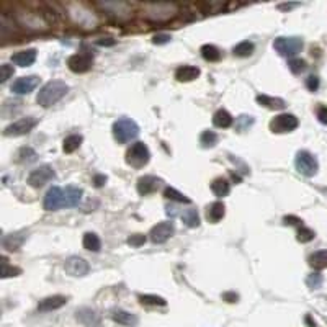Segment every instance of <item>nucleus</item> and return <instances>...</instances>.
Segmentation results:
<instances>
[{
	"label": "nucleus",
	"mask_w": 327,
	"mask_h": 327,
	"mask_svg": "<svg viewBox=\"0 0 327 327\" xmlns=\"http://www.w3.org/2000/svg\"><path fill=\"white\" fill-rule=\"evenodd\" d=\"M69 92V85L62 80H52L48 82L44 87L38 92L36 102L41 105L43 108H49L54 103H57L61 98Z\"/></svg>",
	"instance_id": "1"
},
{
	"label": "nucleus",
	"mask_w": 327,
	"mask_h": 327,
	"mask_svg": "<svg viewBox=\"0 0 327 327\" xmlns=\"http://www.w3.org/2000/svg\"><path fill=\"white\" fill-rule=\"evenodd\" d=\"M139 134V126L131 118H120L113 123V136L120 144L133 141Z\"/></svg>",
	"instance_id": "2"
},
{
	"label": "nucleus",
	"mask_w": 327,
	"mask_h": 327,
	"mask_svg": "<svg viewBox=\"0 0 327 327\" xmlns=\"http://www.w3.org/2000/svg\"><path fill=\"white\" fill-rule=\"evenodd\" d=\"M273 48L280 56L293 57V56H296L298 52H301V49H303V39L296 38V36H290V38L280 36L273 41Z\"/></svg>",
	"instance_id": "3"
},
{
	"label": "nucleus",
	"mask_w": 327,
	"mask_h": 327,
	"mask_svg": "<svg viewBox=\"0 0 327 327\" xmlns=\"http://www.w3.org/2000/svg\"><path fill=\"white\" fill-rule=\"evenodd\" d=\"M150 160V152L147 146L144 142H134L133 146L128 149L126 152V162L131 167L141 169L144 166H147V162Z\"/></svg>",
	"instance_id": "4"
},
{
	"label": "nucleus",
	"mask_w": 327,
	"mask_h": 327,
	"mask_svg": "<svg viewBox=\"0 0 327 327\" xmlns=\"http://www.w3.org/2000/svg\"><path fill=\"white\" fill-rule=\"evenodd\" d=\"M294 166H296L298 172L304 177H314L319 170L317 159L307 150H299L296 154V159H294Z\"/></svg>",
	"instance_id": "5"
},
{
	"label": "nucleus",
	"mask_w": 327,
	"mask_h": 327,
	"mask_svg": "<svg viewBox=\"0 0 327 327\" xmlns=\"http://www.w3.org/2000/svg\"><path fill=\"white\" fill-rule=\"evenodd\" d=\"M44 209L48 211H56L59 208H67V196H65V190L59 187H52L48 190L43 201Z\"/></svg>",
	"instance_id": "6"
},
{
	"label": "nucleus",
	"mask_w": 327,
	"mask_h": 327,
	"mask_svg": "<svg viewBox=\"0 0 327 327\" xmlns=\"http://www.w3.org/2000/svg\"><path fill=\"white\" fill-rule=\"evenodd\" d=\"M298 118L290 113H281L278 116H275L270 121V129L273 133H290V131H294L298 128Z\"/></svg>",
	"instance_id": "7"
},
{
	"label": "nucleus",
	"mask_w": 327,
	"mask_h": 327,
	"mask_svg": "<svg viewBox=\"0 0 327 327\" xmlns=\"http://www.w3.org/2000/svg\"><path fill=\"white\" fill-rule=\"evenodd\" d=\"M56 179V172L51 166H41L28 175V183L33 188H41L46 183Z\"/></svg>",
	"instance_id": "8"
},
{
	"label": "nucleus",
	"mask_w": 327,
	"mask_h": 327,
	"mask_svg": "<svg viewBox=\"0 0 327 327\" xmlns=\"http://www.w3.org/2000/svg\"><path fill=\"white\" fill-rule=\"evenodd\" d=\"M38 124V120L36 118H33V116H26V118H22V120H18L15 123H12L10 126H7L5 131H4V134L5 136H13V137H17V136H25V134H28L30 131L35 128Z\"/></svg>",
	"instance_id": "9"
},
{
	"label": "nucleus",
	"mask_w": 327,
	"mask_h": 327,
	"mask_svg": "<svg viewBox=\"0 0 327 327\" xmlns=\"http://www.w3.org/2000/svg\"><path fill=\"white\" fill-rule=\"evenodd\" d=\"M174 232H175L174 222L172 221H164V222H159V224H155L152 229H150L149 237H150V240L154 242V244H164V242H167L170 237H172Z\"/></svg>",
	"instance_id": "10"
},
{
	"label": "nucleus",
	"mask_w": 327,
	"mask_h": 327,
	"mask_svg": "<svg viewBox=\"0 0 327 327\" xmlns=\"http://www.w3.org/2000/svg\"><path fill=\"white\" fill-rule=\"evenodd\" d=\"M67 65L75 74H84V72L90 70L92 65H94V56L90 52H78V54H74L67 59Z\"/></svg>",
	"instance_id": "11"
},
{
	"label": "nucleus",
	"mask_w": 327,
	"mask_h": 327,
	"mask_svg": "<svg viewBox=\"0 0 327 327\" xmlns=\"http://www.w3.org/2000/svg\"><path fill=\"white\" fill-rule=\"evenodd\" d=\"M39 85V77L36 75H28V77H20L17 78L15 82L12 85V92L17 95H25V94H30Z\"/></svg>",
	"instance_id": "12"
},
{
	"label": "nucleus",
	"mask_w": 327,
	"mask_h": 327,
	"mask_svg": "<svg viewBox=\"0 0 327 327\" xmlns=\"http://www.w3.org/2000/svg\"><path fill=\"white\" fill-rule=\"evenodd\" d=\"M160 185H162L160 179H157L154 175H144L137 180V193L142 196L150 195V193L157 192V190L160 188Z\"/></svg>",
	"instance_id": "13"
},
{
	"label": "nucleus",
	"mask_w": 327,
	"mask_h": 327,
	"mask_svg": "<svg viewBox=\"0 0 327 327\" xmlns=\"http://www.w3.org/2000/svg\"><path fill=\"white\" fill-rule=\"evenodd\" d=\"M65 272H67L70 277H84V275L89 273V264L80 257H70L65 260L64 264Z\"/></svg>",
	"instance_id": "14"
},
{
	"label": "nucleus",
	"mask_w": 327,
	"mask_h": 327,
	"mask_svg": "<svg viewBox=\"0 0 327 327\" xmlns=\"http://www.w3.org/2000/svg\"><path fill=\"white\" fill-rule=\"evenodd\" d=\"M65 303H67V298L65 296H49V298H44L43 301H39L38 304V309L41 312H49V311H54V309H59V307H62Z\"/></svg>",
	"instance_id": "15"
},
{
	"label": "nucleus",
	"mask_w": 327,
	"mask_h": 327,
	"mask_svg": "<svg viewBox=\"0 0 327 327\" xmlns=\"http://www.w3.org/2000/svg\"><path fill=\"white\" fill-rule=\"evenodd\" d=\"M35 61H36L35 49H25V51L15 52V54L12 56V62L15 65H20V67H28V65H31Z\"/></svg>",
	"instance_id": "16"
},
{
	"label": "nucleus",
	"mask_w": 327,
	"mask_h": 327,
	"mask_svg": "<svg viewBox=\"0 0 327 327\" xmlns=\"http://www.w3.org/2000/svg\"><path fill=\"white\" fill-rule=\"evenodd\" d=\"M198 75H200V69L195 67V65H180V67L175 70V78L179 82L195 80Z\"/></svg>",
	"instance_id": "17"
},
{
	"label": "nucleus",
	"mask_w": 327,
	"mask_h": 327,
	"mask_svg": "<svg viewBox=\"0 0 327 327\" xmlns=\"http://www.w3.org/2000/svg\"><path fill=\"white\" fill-rule=\"evenodd\" d=\"M224 214H226V208H224V205H222L221 201L211 203V205H209L208 209H206V219H208L209 222H218V221H221L222 218H224Z\"/></svg>",
	"instance_id": "18"
},
{
	"label": "nucleus",
	"mask_w": 327,
	"mask_h": 327,
	"mask_svg": "<svg viewBox=\"0 0 327 327\" xmlns=\"http://www.w3.org/2000/svg\"><path fill=\"white\" fill-rule=\"evenodd\" d=\"M257 103H260L262 107H265L268 110H283L286 107L283 98L268 97V95H257Z\"/></svg>",
	"instance_id": "19"
},
{
	"label": "nucleus",
	"mask_w": 327,
	"mask_h": 327,
	"mask_svg": "<svg viewBox=\"0 0 327 327\" xmlns=\"http://www.w3.org/2000/svg\"><path fill=\"white\" fill-rule=\"evenodd\" d=\"M77 319L80 320L82 324L92 325V327H95V325L100 324V317H98V314L95 311L89 309V307H84V309L77 311Z\"/></svg>",
	"instance_id": "20"
},
{
	"label": "nucleus",
	"mask_w": 327,
	"mask_h": 327,
	"mask_svg": "<svg viewBox=\"0 0 327 327\" xmlns=\"http://www.w3.org/2000/svg\"><path fill=\"white\" fill-rule=\"evenodd\" d=\"M113 320H116L118 324H123V325H128V327H133L137 324V317L134 314H131L128 311H123V309H116L111 314Z\"/></svg>",
	"instance_id": "21"
},
{
	"label": "nucleus",
	"mask_w": 327,
	"mask_h": 327,
	"mask_svg": "<svg viewBox=\"0 0 327 327\" xmlns=\"http://www.w3.org/2000/svg\"><path fill=\"white\" fill-rule=\"evenodd\" d=\"M234 123L232 116L229 115V111L226 110H218L216 113L213 115V124L216 128H221V129H226L229 128L231 124Z\"/></svg>",
	"instance_id": "22"
},
{
	"label": "nucleus",
	"mask_w": 327,
	"mask_h": 327,
	"mask_svg": "<svg viewBox=\"0 0 327 327\" xmlns=\"http://www.w3.org/2000/svg\"><path fill=\"white\" fill-rule=\"evenodd\" d=\"M25 237L26 235L23 232H17V234H10V235H5L2 244L5 249H9V251H18L22 244L25 242Z\"/></svg>",
	"instance_id": "23"
},
{
	"label": "nucleus",
	"mask_w": 327,
	"mask_h": 327,
	"mask_svg": "<svg viewBox=\"0 0 327 327\" xmlns=\"http://www.w3.org/2000/svg\"><path fill=\"white\" fill-rule=\"evenodd\" d=\"M64 190H65V196H67V208H74V206H77L78 203H80L82 195H84L82 188L69 185L67 188H64Z\"/></svg>",
	"instance_id": "24"
},
{
	"label": "nucleus",
	"mask_w": 327,
	"mask_h": 327,
	"mask_svg": "<svg viewBox=\"0 0 327 327\" xmlns=\"http://www.w3.org/2000/svg\"><path fill=\"white\" fill-rule=\"evenodd\" d=\"M309 265L316 270H322V268H327V251H317L312 255H309Z\"/></svg>",
	"instance_id": "25"
},
{
	"label": "nucleus",
	"mask_w": 327,
	"mask_h": 327,
	"mask_svg": "<svg viewBox=\"0 0 327 327\" xmlns=\"http://www.w3.org/2000/svg\"><path fill=\"white\" fill-rule=\"evenodd\" d=\"M82 141H84V137L80 134H70V136H67L64 139V142H62L64 152H67V154L74 152V150H77L78 147H80Z\"/></svg>",
	"instance_id": "26"
},
{
	"label": "nucleus",
	"mask_w": 327,
	"mask_h": 327,
	"mask_svg": "<svg viewBox=\"0 0 327 327\" xmlns=\"http://www.w3.org/2000/svg\"><path fill=\"white\" fill-rule=\"evenodd\" d=\"M200 52H201L203 59H205V61H209V62H216V61H219V59H221V51L213 44L201 46Z\"/></svg>",
	"instance_id": "27"
},
{
	"label": "nucleus",
	"mask_w": 327,
	"mask_h": 327,
	"mask_svg": "<svg viewBox=\"0 0 327 327\" xmlns=\"http://www.w3.org/2000/svg\"><path fill=\"white\" fill-rule=\"evenodd\" d=\"M82 244H84V249H87V251H90V252H98L102 249V242H100V239H98V235L94 232L85 234Z\"/></svg>",
	"instance_id": "28"
},
{
	"label": "nucleus",
	"mask_w": 327,
	"mask_h": 327,
	"mask_svg": "<svg viewBox=\"0 0 327 327\" xmlns=\"http://www.w3.org/2000/svg\"><path fill=\"white\" fill-rule=\"evenodd\" d=\"M211 190L216 196H226L231 192V183H229L226 179H216L211 183Z\"/></svg>",
	"instance_id": "29"
},
{
	"label": "nucleus",
	"mask_w": 327,
	"mask_h": 327,
	"mask_svg": "<svg viewBox=\"0 0 327 327\" xmlns=\"http://www.w3.org/2000/svg\"><path fill=\"white\" fill-rule=\"evenodd\" d=\"M182 221H183V224L188 226V227H198L200 226V214L196 209H187V211H183V214H182Z\"/></svg>",
	"instance_id": "30"
},
{
	"label": "nucleus",
	"mask_w": 327,
	"mask_h": 327,
	"mask_svg": "<svg viewBox=\"0 0 327 327\" xmlns=\"http://www.w3.org/2000/svg\"><path fill=\"white\" fill-rule=\"evenodd\" d=\"M254 49H255L254 43H251V41H242V43H239L237 46H234L232 52H234V56H237V57H249V56H252Z\"/></svg>",
	"instance_id": "31"
},
{
	"label": "nucleus",
	"mask_w": 327,
	"mask_h": 327,
	"mask_svg": "<svg viewBox=\"0 0 327 327\" xmlns=\"http://www.w3.org/2000/svg\"><path fill=\"white\" fill-rule=\"evenodd\" d=\"M164 196H166L167 200H174V201H179V203H187V205L192 203V200H190L188 196H185L183 193L177 192L175 188H170V187H167L166 190H164Z\"/></svg>",
	"instance_id": "32"
},
{
	"label": "nucleus",
	"mask_w": 327,
	"mask_h": 327,
	"mask_svg": "<svg viewBox=\"0 0 327 327\" xmlns=\"http://www.w3.org/2000/svg\"><path fill=\"white\" fill-rule=\"evenodd\" d=\"M216 142H218V134L214 131H203L201 136H200V144L205 149L208 147H214Z\"/></svg>",
	"instance_id": "33"
},
{
	"label": "nucleus",
	"mask_w": 327,
	"mask_h": 327,
	"mask_svg": "<svg viewBox=\"0 0 327 327\" xmlns=\"http://www.w3.org/2000/svg\"><path fill=\"white\" fill-rule=\"evenodd\" d=\"M254 116H249V115H240L237 120H235V131H239V133H244L249 128L254 124Z\"/></svg>",
	"instance_id": "34"
},
{
	"label": "nucleus",
	"mask_w": 327,
	"mask_h": 327,
	"mask_svg": "<svg viewBox=\"0 0 327 327\" xmlns=\"http://www.w3.org/2000/svg\"><path fill=\"white\" fill-rule=\"evenodd\" d=\"M142 304H149V306H166L167 301L160 298V296H154V294H142L139 296Z\"/></svg>",
	"instance_id": "35"
},
{
	"label": "nucleus",
	"mask_w": 327,
	"mask_h": 327,
	"mask_svg": "<svg viewBox=\"0 0 327 327\" xmlns=\"http://www.w3.org/2000/svg\"><path fill=\"white\" fill-rule=\"evenodd\" d=\"M36 157H38L36 152L31 147H23L18 154V160L22 164H31L36 160Z\"/></svg>",
	"instance_id": "36"
},
{
	"label": "nucleus",
	"mask_w": 327,
	"mask_h": 327,
	"mask_svg": "<svg viewBox=\"0 0 327 327\" xmlns=\"http://www.w3.org/2000/svg\"><path fill=\"white\" fill-rule=\"evenodd\" d=\"M306 61H303V59H298V57H294V59H290L288 61V69H290L293 74H301V72H304L306 70Z\"/></svg>",
	"instance_id": "37"
},
{
	"label": "nucleus",
	"mask_w": 327,
	"mask_h": 327,
	"mask_svg": "<svg viewBox=\"0 0 327 327\" xmlns=\"http://www.w3.org/2000/svg\"><path fill=\"white\" fill-rule=\"evenodd\" d=\"M314 237H316V234H314V231L312 229H309V227H306L304 224L301 226V227H298V240L299 242H311Z\"/></svg>",
	"instance_id": "38"
},
{
	"label": "nucleus",
	"mask_w": 327,
	"mask_h": 327,
	"mask_svg": "<svg viewBox=\"0 0 327 327\" xmlns=\"http://www.w3.org/2000/svg\"><path fill=\"white\" fill-rule=\"evenodd\" d=\"M306 285L309 286L311 290H317V288H320V285H322V275H320L319 272H314L311 275H307Z\"/></svg>",
	"instance_id": "39"
},
{
	"label": "nucleus",
	"mask_w": 327,
	"mask_h": 327,
	"mask_svg": "<svg viewBox=\"0 0 327 327\" xmlns=\"http://www.w3.org/2000/svg\"><path fill=\"white\" fill-rule=\"evenodd\" d=\"M20 272V268H15V267H10L9 265V260H7L5 257L2 259V278H9V277H15V275H18Z\"/></svg>",
	"instance_id": "40"
},
{
	"label": "nucleus",
	"mask_w": 327,
	"mask_h": 327,
	"mask_svg": "<svg viewBox=\"0 0 327 327\" xmlns=\"http://www.w3.org/2000/svg\"><path fill=\"white\" fill-rule=\"evenodd\" d=\"M13 72H15V69L12 67V65L9 64H2L0 65V82H7L9 78L13 75Z\"/></svg>",
	"instance_id": "41"
},
{
	"label": "nucleus",
	"mask_w": 327,
	"mask_h": 327,
	"mask_svg": "<svg viewBox=\"0 0 327 327\" xmlns=\"http://www.w3.org/2000/svg\"><path fill=\"white\" fill-rule=\"evenodd\" d=\"M144 242H146V237H144L142 234H134L128 239V244L133 246V247H139V246L144 244Z\"/></svg>",
	"instance_id": "42"
},
{
	"label": "nucleus",
	"mask_w": 327,
	"mask_h": 327,
	"mask_svg": "<svg viewBox=\"0 0 327 327\" xmlns=\"http://www.w3.org/2000/svg\"><path fill=\"white\" fill-rule=\"evenodd\" d=\"M306 87L311 92H316L319 89V77L317 75H309L306 78Z\"/></svg>",
	"instance_id": "43"
},
{
	"label": "nucleus",
	"mask_w": 327,
	"mask_h": 327,
	"mask_svg": "<svg viewBox=\"0 0 327 327\" xmlns=\"http://www.w3.org/2000/svg\"><path fill=\"white\" fill-rule=\"evenodd\" d=\"M170 39H172V36H170L169 33H159V35H155L152 38V43L154 44H166L170 41Z\"/></svg>",
	"instance_id": "44"
},
{
	"label": "nucleus",
	"mask_w": 327,
	"mask_h": 327,
	"mask_svg": "<svg viewBox=\"0 0 327 327\" xmlns=\"http://www.w3.org/2000/svg\"><path fill=\"white\" fill-rule=\"evenodd\" d=\"M283 222H285V224H290V226H298V227L303 226V221H301L299 218H296V216H285Z\"/></svg>",
	"instance_id": "45"
},
{
	"label": "nucleus",
	"mask_w": 327,
	"mask_h": 327,
	"mask_svg": "<svg viewBox=\"0 0 327 327\" xmlns=\"http://www.w3.org/2000/svg\"><path fill=\"white\" fill-rule=\"evenodd\" d=\"M317 120L322 124H327V107H320L317 110Z\"/></svg>",
	"instance_id": "46"
},
{
	"label": "nucleus",
	"mask_w": 327,
	"mask_h": 327,
	"mask_svg": "<svg viewBox=\"0 0 327 327\" xmlns=\"http://www.w3.org/2000/svg\"><path fill=\"white\" fill-rule=\"evenodd\" d=\"M222 298H224L227 303H235V301H237V294H234V293H224V294H222Z\"/></svg>",
	"instance_id": "47"
},
{
	"label": "nucleus",
	"mask_w": 327,
	"mask_h": 327,
	"mask_svg": "<svg viewBox=\"0 0 327 327\" xmlns=\"http://www.w3.org/2000/svg\"><path fill=\"white\" fill-rule=\"evenodd\" d=\"M94 182H95V187H102L103 183L107 182V177H105V175H97Z\"/></svg>",
	"instance_id": "48"
},
{
	"label": "nucleus",
	"mask_w": 327,
	"mask_h": 327,
	"mask_svg": "<svg viewBox=\"0 0 327 327\" xmlns=\"http://www.w3.org/2000/svg\"><path fill=\"white\" fill-rule=\"evenodd\" d=\"M97 43L100 44V46H113V44H115L113 39H110V38H107V39H105V38H103V39H98Z\"/></svg>",
	"instance_id": "49"
},
{
	"label": "nucleus",
	"mask_w": 327,
	"mask_h": 327,
	"mask_svg": "<svg viewBox=\"0 0 327 327\" xmlns=\"http://www.w3.org/2000/svg\"><path fill=\"white\" fill-rule=\"evenodd\" d=\"M294 7H298V4H283V5H278L280 10H290V9H294Z\"/></svg>",
	"instance_id": "50"
}]
</instances>
